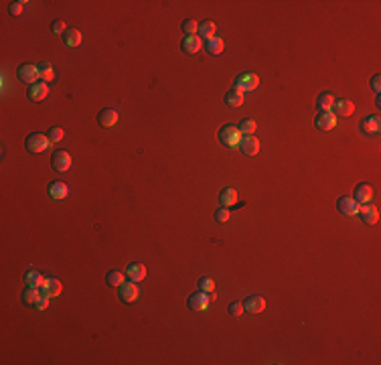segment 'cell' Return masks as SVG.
Listing matches in <instances>:
<instances>
[{"instance_id": "obj_34", "label": "cell", "mask_w": 381, "mask_h": 365, "mask_svg": "<svg viewBox=\"0 0 381 365\" xmlns=\"http://www.w3.org/2000/svg\"><path fill=\"white\" fill-rule=\"evenodd\" d=\"M227 313H229L233 318H239L243 313H246V311H243V302H239V300H233V302L229 304V309H227Z\"/></svg>"}, {"instance_id": "obj_24", "label": "cell", "mask_w": 381, "mask_h": 365, "mask_svg": "<svg viewBox=\"0 0 381 365\" xmlns=\"http://www.w3.org/2000/svg\"><path fill=\"white\" fill-rule=\"evenodd\" d=\"M81 33L77 28H67L65 30V35H63V41H65V45L67 47H79L81 45Z\"/></svg>"}, {"instance_id": "obj_35", "label": "cell", "mask_w": 381, "mask_h": 365, "mask_svg": "<svg viewBox=\"0 0 381 365\" xmlns=\"http://www.w3.org/2000/svg\"><path fill=\"white\" fill-rule=\"evenodd\" d=\"M199 290L211 294L213 290H215V282H213L211 278H201V280H199Z\"/></svg>"}, {"instance_id": "obj_13", "label": "cell", "mask_w": 381, "mask_h": 365, "mask_svg": "<svg viewBox=\"0 0 381 365\" xmlns=\"http://www.w3.org/2000/svg\"><path fill=\"white\" fill-rule=\"evenodd\" d=\"M264 309H266V300L262 296H257V294L246 296V300H243V311H246V313L257 314V313H262Z\"/></svg>"}, {"instance_id": "obj_6", "label": "cell", "mask_w": 381, "mask_h": 365, "mask_svg": "<svg viewBox=\"0 0 381 365\" xmlns=\"http://www.w3.org/2000/svg\"><path fill=\"white\" fill-rule=\"evenodd\" d=\"M118 298L122 302H134L136 298H138V286H136V282H122L118 286Z\"/></svg>"}, {"instance_id": "obj_2", "label": "cell", "mask_w": 381, "mask_h": 365, "mask_svg": "<svg viewBox=\"0 0 381 365\" xmlns=\"http://www.w3.org/2000/svg\"><path fill=\"white\" fill-rule=\"evenodd\" d=\"M241 138H243V134L239 132V128H237V126L227 124V126H223V128L219 130V142H221L223 146H229V148L239 146Z\"/></svg>"}, {"instance_id": "obj_18", "label": "cell", "mask_w": 381, "mask_h": 365, "mask_svg": "<svg viewBox=\"0 0 381 365\" xmlns=\"http://www.w3.org/2000/svg\"><path fill=\"white\" fill-rule=\"evenodd\" d=\"M199 49H201V39L197 35H189V37L182 39V43H180V51L187 53V55L199 53Z\"/></svg>"}, {"instance_id": "obj_26", "label": "cell", "mask_w": 381, "mask_h": 365, "mask_svg": "<svg viewBox=\"0 0 381 365\" xmlns=\"http://www.w3.org/2000/svg\"><path fill=\"white\" fill-rule=\"evenodd\" d=\"M334 98L330 91H323L321 96H318V100H316V104H318V110H323V112H327V110H330L332 108V104H334Z\"/></svg>"}, {"instance_id": "obj_8", "label": "cell", "mask_w": 381, "mask_h": 365, "mask_svg": "<svg viewBox=\"0 0 381 365\" xmlns=\"http://www.w3.org/2000/svg\"><path fill=\"white\" fill-rule=\"evenodd\" d=\"M337 209L343 213V215H349V217H353L359 213V203L353 199V197H339L337 199Z\"/></svg>"}, {"instance_id": "obj_16", "label": "cell", "mask_w": 381, "mask_h": 365, "mask_svg": "<svg viewBox=\"0 0 381 365\" xmlns=\"http://www.w3.org/2000/svg\"><path fill=\"white\" fill-rule=\"evenodd\" d=\"M357 215H361V219L365 223L375 225L377 219H379V211H377V207H373L371 203H367V205H359V213H357Z\"/></svg>"}, {"instance_id": "obj_25", "label": "cell", "mask_w": 381, "mask_h": 365, "mask_svg": "<svg viewBox=\"0 0 381 365\" xmlns=\"http://www.w3.org/2000/svg\"><path fill=\"white\" fill-rule=\"evenodd\" d=\"M225 104L229 105V108H239V105L243 104V94H241L239 89H235V87L229 89L225 94Z\"/></svg>"}, {"instance_id": "obj_38", "label": "cell", "mask_w": 381, "mask_h": 365, "mask_svg": "<svg viewBox=\"0 0 381 365\" xmlns=\"http://www.w3.org/2000/svg\"><path fill=\"white\" fill-rule=\"evenodd\" d=\"M25 4H26L25 0H19V2H12V4L8 6V12H10V14H14V17H17V14H21V12L25 10Z\"/></svg>"}, {"instance_id": "obj_30", "label": "cell", "mask_w": 381, "mask_h": 365, "mask_svg": "<svg viewBox=\"0 0 381 365\" xmlns=\"http://www.w3.org/2000/svg\"><path fill=\"white\" fill-rule=\"evenodd\" d=\"M43 276L37 272V270H30V272H26L25 274V282H26V286H35V288H41V284H43Z\"/></svg>"}, {"instance_id": "obj_33", "label": "cell", "mask_w": 381, "mask_h": 365, "mask_svg": "<svg viewBox=\"0 0 381 365\" xmlns=\"http://www.w3.org/2000/svg\"><path fill=\"white\" fill-rule=\"evenodd\" d=\"M239 132H241L243 136L254 134V132H255V122H254V120H243V122H239Z\"/></svg>"}, {"instance_id": "obj_21", "label": "cell", "mask_w": 381, "mask_h": 365, "mask_svg": "<svg viewBox=\"0 0 381 365\" xmlns=\"http://www.w3.org/2000/svg\"><path fill=\"white\" fill-rule=\"evenodd\" d=\"M197 37H203L205 41H209V39H213L215 37V23L213 21H203L199 26H197Z\"/></svg>"}, {"instance_id": "obj_23", "label": "cell", "mask_w": 381, "mask_h": 365, "mask_svg": "<svg viewBox=\"0 0 381 365\" xmlns=\"http://www.w3.org/2000/svg\"><path fill=\"white\" fill-rule=\"evenodd\" d=\"M219 201H221L223 207H231V205H235V203H237V191L231 189V187H225V189L221 191V195H219Z\"/></svg>"}, {"instance_id": "obj_14", "label": "cell", "mask_w": 381, "mask_h": 365, "mask_svg": "<svg viewBox=\"0 0 381 365\" xmlns=\"http://www.w3.org/2000/svg\"><path fill=\"white\" fill-rule=\"evenodd\" d=\"M61 290H63V286H61V282H59L57 278H45L43 284H41V294L49 296V298L59 296Z\"/></svg>"}, {"instance_id": "obj_15", "label": "cell", "mask_w": 381, "mask_h": 365, "mask_svg": "<svg viewBox=\"0 0 381 365\" xmlns=\"http://www.w3.org/2000/svg\"><path fill=\"white\" fill-rule=\"evenodd\" d=\"M49 94V83L45 81H37L33 85H28V98L33 102H43Z\"/></svg>"}, {"instance_id": "obj_10", "label": "cell", "mask_w": 381, "mask_h": 365, "mask_svg": "<svg viewBox=\"0 0 381 365\" xmlns=\"http://www.w3.org/2000/svg\"><path fill=\"white\" fill-rule=\"evenodd\" d=\"M118 118H120L118 110H114V108H103V110L98 114V124H100L102 128H112V126L118 124Z\"/></svg>"}, {"instance_id": "obj_5", "label": "cell", "mask_w": 381, "mask_h": 365, "mask_svg": "<svg viewBox=\"0 0 381 365\" xmlns=\"http://www.w3.org/2000/svg\"><path fill=\"white\" fill-rule=\"evenodd\" d=\"M257 85H260V78L255 73H241L235 79V89H239L241 94L243 91H254Z\"/></svg>"}, {"instance_id": "obj_19", "label": "cell", "mask_w": 381, "mask_h": 365, "mask_svg": "<svg viewBox=\"0 0 381 365\" xmlns=\"http://www.w3.org/2000/svg\"><path fill=\"white\" fill-rule=\"evenodd\" d=\"M330 110H334V112H332L334 116L347 118V116H351V114H353L355 105H353V102H349V100H334V104H332V108H330Z\"/></svg>"}, {"instance_id": "obj_39", "label": "cell", "mask_w": 381, "mask_h": 365, "mask_svg": "<svg viewBox=\"0 0 381 365\" xmlns=\"http://www.w3.org/2000/svg\"><path fill=\"white\" fill-rule=\"evenodd\" d=\"M215 219L217 221H227V219H229V209H227V207H221V209H217V213H215Z\"/></svg>"}, {"instance_id": "obj_31", "label": "cell", "mask_w": 381, "mask_h": 365, "mask_svg": "<svg viewBox=\"0 0 381 365\" xmlns=\"http://www.w3.org/2000/svg\"><path fill=\"white\" fill-rule=\"evenodd\" d=\"M105 282H108V286L118 288L122 282H124V274L118 272V270H112V272H108V276H105Z\"/></svg>"}, {"instance_id": "obj_29", "label": "cell", "mask_w": 381, "mask_h": 365, "mask_svg": "<svg viewBox=\"0 0 381 365\" xmlns=\"http://www.w3.org/2000/svg\"><path fill=\"white\" fill-rule=\"evenodd\" d=\"M207 53L211 55H221L223 53V39L219 37H213L207 41Z\"/></svg>"}, {"instance_id": "obj_4", "label": "cell", "mask_w": 381, "mask_h": 365, "mask_svg": "<svg viewBox=\"0 0 381 365\" xmlns=\"http://www.w3.org/2000/svg\"><path fill=\"white\" fill-rule=\"evenodd\" d=\"M17 75H19V79L23 81V83H26V85H33V83H37L41 78H39V67L37 65H28V63H25V65H21L19 69H17Z\"/></svg>"}, {"instance_id": "obj_37", "label": "cell", "mask_w": 381, "mask_h": 365, "mask_svg": "<svg viewBox=\"0 0 381 365\" xmlns=\"http://www.w3.org/2000/svg\"><path fill=\"white\" fill-rule=\"evenodd\" d=\"M65 30H67L65 28V21H59L57 19V21L51 23V33H55V35H65Z\"/></svg>"}, {"instance_id": "obj_36", "label": "cell", "mask_w": 381, "mask_h": 365, "mask_svg": "<svg viewBox=\"0 0 381 365\" xmlns=\"http://www.w3.org/2000/svg\"><path fill=\"white\" fill-rule=\"evenodd\" d=\"M197 26H199V25H197L193 19L182 21V33H185L187 37H189V35H195V33H197Z\"/></svg>"}, {"instance_id": "obj_40", "label": "cell", "mask_w": 381, "mask_h": 365, "mask_svg": "<svg viewBox=\"0 0 381 365\" xmlns=\"http://www.w3.org/2000/svg\"><path fill=\"white\" fill-rule=\"evenodd\" d=\"M371 89L375 91V94H379V89H381V75L379 73H375L371 78Z\"/></svg>"}, {"instance_id": "obj_28", "label": "cell", "mask_w": 381, "mask_h": 365, "mask_svg": "<svg viewBox=\"0 0 381 365\" xmlns=\"http://www.w3.org/2000/svg\"><path fill=\"white\" fill-rule=\"evenodd\" d=\"M39 298H41V292L37 290L35 286H26L25 288V292H23V302L25 304H33V307H35Z\"/></svg>"}, {"instance_id": "obj_1", "label": "cell", "mask_w": 381, "mask_h": 365, "mask_svg": "<svg viewBox=\"0 0 381 365\" xmlns=\"http://www.w3.org/2000/svg\"><path fill=\"white\" fill-rule=\"evenodd\" d=\"M25 146H26V150H30V152H43V150H49L51 140H49L47 134H43V132H33V134L26 136Z\"/></svg>"}, {"instance_id": "obj_11", "label": "cell", "mask_w": 381, "mask_h": 365, "mask_svg": "<svg viewBox=\"0 0 381 365\" xmlns=\"http://www.w3.org/2000/svg\"><path fill=\"white\" fill-rule=\"evenodd\" d=\"M239 150L246 156H255L257 152H260V140H257L255 136H243L239 142Z\"/></svg>"}, {"instance_id": "obj_9", "label": "cell", "mask_w": 381, "mask_h": 365, "mask_svg": "<svg viewBox=\"0 0 381 365\" xmlns=\"http://www.w3.org/2000/svg\"><path fill=\"white\" fill-rule=\"evenodd\" d=\"M213 294V292H211ZM211 294H207V292H195V294H191L189 296V307L193 309V311H207L209 309V304H211Z\"/></svg>"}, {"instance_id": "obj_7", "label": "cell", "mask_w": 381, "mask_h": 365, "mask_svg": "<svg viewBox=\"0 0 381 365\" xmlns=\"http://www.w3.org/2000/svg\"><path fill=\"white\" fill-rule=\"evenodd\" d=\"M334 124H337V116H334L330 110H327V112L321 110L316 114V118H314V126L318 130H332Z\"/></svg>"}, {"instance_id": "obj_17", "label": "cell", "mask_w": 381, "mask_h": 365, "mask_svg": "<svg viewBox=\"0 0 381 365\" xmlns=\"http://www.w3.org/2000/svg\"><path fill=\"white\" fill-rule=\"evenodd\" d=\"M47 191H49V197H51V199H55V201L65 199V197L69 195V187L65 185L63 181H53Z\"/></svg>"}, {"instance_id": "obj_27", "label": "cell", "mask_w": 381, "mask_h": 365, "mask_svg": "<svg viewBox=\"0 0 381 365\" xmlns=\"http://www.w3.org/2000/svg\"><path fill=\"white\" fill-rule=\"evenodd\" d=\"M37 67H39V78H41V81L51 83V81H53V78H55L53 65H51V63H39Z\"/></svg>"}, {"instance_id": "obj_22", "label": "cell", "mask_w": 381, "mask_h": 365, "mask_svg": "<svg viewBox=\"0 0 381 365\" xmlns=\"http://www.w3.org/2000/svg\"><path fill=\"white\" fill-rule=\"evenodd\" d=\"M361 128H363V132H367V134H377V132L381 130L379 116H365Z\"/></svg>"}, {"instance_id": "obj_12", "label": "cell", "mask_w": 381, "mask_h": 365, "mask_svg": "<svg viewBox=\"0 0 381 365\" xmlns=\"http://www.w3.org/2000/svg\"><path fill=\"white\" fill-rule=\"evenodd\" d=\"M353 199H355L359 205H367V203H371V199H373V189L367 185V182H361V185H357L355 191H353Z\"/></svg>"}, {"instance_id": "obj_32", "label": "cell", "mask_w": 381, "mask_h": 365, "mask_svg": "<svg viewBox=\"0 0 381 365\" xmlns=\"http://www.w3.org/2000/svg\"><path fill=\"white\" fill-rule=\"evenodd\" d=\"M47 136H49V140H51V144H53V142H61V140H63L65 132H63V128L53 126V128H49V130H47Z\"/></svg>"}, {"instance_id": "obj_42", "label": "cell", "mask_w": 381, "mask_h": 365, "mask_svg": "<svg viewBox=\"0 0 381 365\" xmlns=\"http://www.w3.org/2000/svg\"><path fill=\"white\" fill-rule=\"evenodd\" d=\"M375 105H377V108L381 105V98H379V94H377V98H375Z\"/></svg>"}, {"instance_id": "obj_41", "label": "cell", "mask_w": 381, "mask_h": 365, "mask_svg": "<svg viewBox=\"0 0 381 365\" xmlns=\"http://www.w3.org/2000/svg\"><path fill=\"white\" fill-rule=\"evenodd\" d=\"M35 307H37L39 311H45V309H47V307H49V296H45V294H41V298L37 300V304H35Z\"/></svg>"}, {"instance_id": "obj_3", "label": "cell", "mask_w": 381, "mask_h": 365, "mask_svg": "<svg viewBox=\"0 0 381 365\" xmlns=\"http://www.w3.org/2000/svg\"><path fill=\"white\" fill-rule=\"evenodd\" d=\"M51 166H53V171H57V173L69 171V166H71L69 152L67 150H55L53 156H51Z\"/></svg>"}, {"instance_id": "obj_20", "label": "cell", "mask_w": 381, "mask_h": 365, "mask_svg": "<svg viewBox=\"0 0 381 365\" xmlns=\"http://www.w3.org/2000/svg\"><path fill=\"white\" fill-rule=\"evenodd\" d=\"M126 276H128V280H132V282H142V280L146 278V268H144V264H138V262L128 264V268H126Z\"/></svg>"}]
</instances>
